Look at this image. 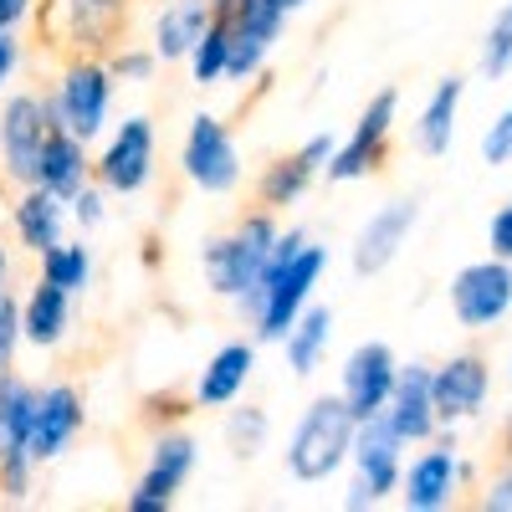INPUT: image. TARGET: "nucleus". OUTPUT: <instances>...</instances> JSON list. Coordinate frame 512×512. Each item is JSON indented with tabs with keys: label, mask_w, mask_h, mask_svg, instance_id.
<instances>
[{
	"label": "nucleus",
	"mask_w": 512,
	"mask_h": 512,
	"mask_svg": "<svg viewBox=\"0 0 512 512\" xmlns=\"http://www.w3.org/2000/svg\"><path fill=\"white\" fill-rule=\"evenodd\" d=\"M323 267H328V251L313 246L308 231H297V226L287 236L277 231L256 282L236 297V308L256 323V338H262V344H282V333L292 328V318L308 308Z\"/></svg>",
	"instance_id": "f257e3e1"
},
{
	"label": "nucleus",
	"mask_w": 512,
	"mask_h": 512,
	"mask_svg": "<svg viewBox=\"0 0 512 512\" xmlns=\"http://www.w3.org/2000/svg\"><path fill=\"white\" fill-rule=\"evenodd\" d=\"M354 431H359V420L354 410L344 405V395H318L303 420H297V431L287 441V472L297 482H328L338 466L349 461L354 451Z\"/></svg>",
	"instance_id": "f03ea898"
},
{
	"label": "nucleus",
	"mask_w": 512,
	"mask_h": 512,
	"mask_svg": "<svg viewBox=\"0 0 512 512\" xmlns=\"http://www.w3.org/2000/svg\"><path fill=\"white\" fill-rule=\"evenodd\" d=\"M272 241H277V221L267 216V210H256V216H246V221H241L231 236L210 241V246L200 251L210 292H221V297H231V303H236V297L256 282V272H262V262H267Z\"/></svg>",
	"instance_id": "7ed1b4c3"
},
{
	"label": "nucleus",
	"mask_w": 512,
	"mask_h": 512,
	"mask_svg": "<svg viewBox=\"0 0 512 512\" xmlns=\"http://www.w3.org/2000/svg\"><path fill=\"white\" fill-rule=\"evenodd\" d=\"M108 103H113V72L103 62H72L57 82V93L47 98V118L67 128L72 139L93 144L108 123Z\"/></svg>",
	"instance_id": "20e7f679"
},
{
	"label": "nucleus",
	"mask_w": 512,
	"mask_h": 512,
	"mask_svg": "<svg viewBox=\"0 0 512 512\" xmlns=\"http://www.w3.org/2000/svg\"><path fill=\"white\" fill-rule=\"evenodd\" d=\"M400 436H395V425L384 420V410L379 415H369V420H359V431H354V466H359V477H354V487H349V497H344V507H374L384 492H395L400 487Z\"/></svg>",
	"instance_id": "39448f33"
},
{
	"label": "nucleus",
	"mask_w": 512,
	"mask_h": 512,
	"mask_svg": "<svg viewBox=\"0 0 512 512\" xmlns=\"http://www.w3.org/2000/svg\"><path fill=\"white\" fill-rule=\"evenodd\" d=\"M512 308V262H472L451 277V313L461 328H492Z\"/></svg>",
	"instance_id": "423d86ee"
},
{
	"label": "nucleus",
	"mask_w": 512,
	"mask_h": 512,
	"mask_svg": "<svg viewBox=\"0 0 512 512\" xmlns=\"http://www.w3.org/2000/svg\"><path fill=\"white\" fill-rule=\"evenodd\" d=\"M47 98L36 93H11L0 108V159H6V175L16 185H36V159L47 144Z\"/></svg>",
	"instance_id": "0eeeda50"
},
{
	"label": "nucleus",
	"mask_w": 512,
	"mask_h": 512,
	"mask_svg": "<svg viewBox=\"0 0 512 512\" xmlns=\"http://www.w3.org/2000/svg\"><path fill=\"white\" fill-rule=\"evenodd\" d=\"M180 164H185L190 185H200L205 195H226V190H236V180H241V154H236L226 123H221L216 113H195V118H190L185 159H180Z\"/></svg>",
	"instance_id": "6e6552de"
},
{
	"label": "nucleus",
	"mask_w": 512,
	"mask_h": 512,
	"mask_svg": "<svg viewBox=\"0 0 512 512\" xmlns=\"http://www.w3.org/2000/svg\"><path fill=\"white\" fill-rule=\"evenodd\" d=\"M98 169V185L113 190V195H139L154 175V123L144 113L123 118V128L108 139L103 159L93 164Z\"/></svg>",
	"instance_id": "1a4fd4ad"
},
{
	"label": "nucleus",
	"mask_w": 512,
	"mask_h": 512,
	"mask_svg": "<svg viewBox=\"0 0 512 512\" xmlns=\"http://www.w3.org/2000/svg\"><path fill=\"white\" fill-rule=\"evenodd\" d=\"M395 108H400V93H395V88H384V93L364 108V118H359V128L349 134V144H338V149H333V159H328V169H323V175H328L333 185L364 180L369 169L379 164L384 139H390V128H395Z\"/></svg>",
	"instance_id": "9d476101"
},
{
	"label": "nucleus",
	"mask_w": 512,
	"mask_h": 512,
	"mask_svg": "<svg viewBox=\"0 0 512 512\" xmlns=\"http://www.w3.org/2000/svg\"><path fill=\"white\" fill-rule=\"evenodd\" d=\"M226 21H231V62H226V77L246 82V77L262 72L272 41L282 36L287 11H277L272 0H236V11Z\"/></svg>",
	"instance_id": "9b49d317"
},
{
	"label": "nucleus",
	"mask_w": 512,
	"mask_h": 512,
	"mask_svg": "<svg viewBox=\"0 0 512 512\" xmlns=\"http://www.w3.org/2000/svg\"><path fill=\"white\" fill-rule=\"evenodd\" d=\"M395 349L390 344H359L349 359H344V405L354 410V420H369L390 405V390H395Z\"/></svg>",
	"instance_id": "f8f14e48"
},
{
	"label": "nucleus",
	"mask_w": 512,
	"mask_h": 512,
	"mask_svg": "<svg viewBox=\"0 0 512 512\" xmlns=\"http://www.w3.org/2000/svg\"><path fill=\"white\" fill-rule=\"evenodd\" d=\"M82 431V395L72 384H52V390L36 395V415H31V436H26V456L41 461H57L72 436Z\"/></svg>",
	"instance_id": "ddd939ff"
},
{
	"label": "nucleus",
	"mask_w": 512,
	"mask_h": 512,
	"mask_svg": "<svg viewBox=\"0 0 512 512\" xmlns=\"http://www.w3.org/2000/svg\"><path fill=\"white\" fill-rule=\"evenodd\" d=\"M190 472H195V441L190 436H164L154 446V461H149L144 482L134 487V497H128V512H169Z\"/></svg>",
	"instance_id": "4468645a"
},
{
	"label": "nucleus",
	"mask_w": 512,
	"mask_h": 512,
	"mask_svg": "<svg viewBox=\"0 0 512 512\" xmlns=\"http://www.w3.org/2000/svg\"><path fill=\"white\" fill-rule=\"evenodd\" d=\"M420 221V205L415 200H390L384 210H374L369 216V226L359 231V241H354V272L359 277H374V272H384L400 256V246H405V236H410V226Z\"/></svg>",
	"instance_id": "2eb2a0df"
},
{
	"label": "nucleus",
	"mask_w": 512,
	"mask_h": 512,
	"mask_svg": "<svg viewBox=\"0 0 512 512\" xmlns=\"http://www.w3.org/2000/svg\"><path fill=\"white\" fill-rule=\"evenodd\" d=\"M384 420L395 425L400 441H431L436 436V400H431V369L425 364H405L395 374L390 405H384Z\"/></svg>",
	"instance_id": "dca6fc26"
},
{
	"label": "nucleus",
	"mask_w": 512,
	"mask_h": 512,
	"mask_svg": "<svg viewBox=\"0 0 512 512\" xmlns=\"http://www.w3.org/2000/svg\"><path fill=\"white\" fill-rule=\"evenodd\" d=\"M456 482H461V466H456V446L441 441L436 451H425L410 461V472H400V497L410 512H436L456 497Z\"/></svg>",
	"instance_id": "f3484780"
},
{
	"label": "nucleus",
	"mask_w": 512,
	"mask_h": 512,
	"mask_svg": "<svg viewBox=\"0 0 512 512\" xmlns=\"http://www.w3.org/2000/svg\"><path fill=\"white\" fill-rule=\"evenodd\" d=\"M333 134H313L297 154H287V159H277L267 175H262V205L267 210H282V205H292L297 195H303L323 169H328V159H333Z\"/></svg>",
	"instance_id": "a211bd4d"
},
{
	"label": "nucleus",
	"mask_w": 512,
	"mask_h": 512,
	"mask_svg": "<svg viewBox=\"0 0 512 512\" xmlns=\"http://www.w3.org/2000/svg\"><path fill=\"white\" fill-rule=\"evenodd\" d=\"M487 364L477 354H456L451 364L431 369V400H436V415L441 420H466L477 415L482 400H487Z\"/></svg>",
	"instance_id": "6ab92c4d"
},
{
	"label": "nucleus",
	"mask_w": 512,
	"mask_h": 512,
	"mask_svg": "<svg viewBox=\"0 0 512 512\" xmlns=\"http://www.w3.org/2000/svg\"><path fill=\"white\" fill-rule=\"evenodd\" d=\"M93 175V159H88V144L72 139L67 128H47V144H41V159H36V185L52 190L62 200H72Z\"/></svg>",
	"instance_id": "aec40b11"
},
{
	"label": "nucleus",
	"mask_w": 512,
	"mask_h": 512,
	"mask_svg": "<svg viewBox=\"0 0 512 512\" xmlns=\"http://www.w3.org/2000/svg\"><path fill=\"white\" fill-rule=\"evenodd\" d=\"M251 369H256V349H251V344H226V349H216V354H210V364L200 369V379H195V405H205V410L231 405V400L246 390Z\"/></svg>",
	"instance_id": "412c9836"
},
{
	"label": "nucleus",
	"mask_w": 512,
	"mask_h": 512,
	"mask_svg": "<svg viewBox=\"0 0 512 512\" xmlns=\"http://www.w3.org/2000/svg\"><path fill=\"white\" fill-rule=\"evenodd\" d=\"M62 195H52V190H41V185H26V195L11 205V221H16V236H21V246L26 251H52L57 241H62Z\"/></svg>",
	"instance_id": "4be33fe9"
},
{
	"label": "nucleus",
	"mask_w": 512,
	"mask_h": 512,
	"mask_svg": "<svg viewBox=\"0 0 512 512\" xmlns=\"http://www.w3.org/2000/svg\"><path fill=\"white\" fill-rule=\"evenodd\" d=\"M67 318H72V292H62V287H52L47 277H41L31 287V297L21 303V338L36 344V349H52V344H62Z\"/></svg>",
	"instance_id": "5701e85b"
},
{
	"label": "nucleus",
	"mask_w": 512,
	"mask_h": 512,
	"mask_svg": "<svg viewBox=\"0 0 512 512\" xmlns=\"http://www.w3.org/2000/svg\"><path fill=\"white\" fill-rule=\"evenodd\" d=\"M210 11L205 0H175V6H164L159 21H154V57L159 62H185L190 47L200 41V31L210 26Z\"/></svg>",
	"instance_id": "b1692460"
},
{
	"label": "nucleus",
	"mask_w": 512,
	"mask_h": 512,
	"mask_svg": "<svg viewBox=\"0 0 512 512\" xmlns=\"http://www.w3.org/2000/svg\"><path fill=\"white\" fill-rule=\"evenodd\" d=\"M328 338H333V308H303L292 318V328L282 333V349L292 374H313L328 354Z\"/></svg>",
	"instance_id": "393cba45"
},
{
	"label": "nucleus",
	"mask_w": 512,
	"mask_h": 512,
	"mask_svg": "<svg viewBox=\"0 0 512 512\" xmlns=\"http://www.w3.org/2000/svg\"><path fill=\"white\" fill-rule=\"evenodd\" d=\"M31 415H36V390L6 369V374H0V461L26 451Z\"/></svg>",
	"instance_id": "a878e982"
},
{
	"label": "nucleus",
	"mask_w": 512,
	"mask_h": 512,
	"mask_svg": "<svg viewBox=\"0 0 512 512\" xmlns=\"http://www.w3.org/2000/svg\"><path fill=\"white\" fill-rule=\"evenodd\" d=\"M461 93H466V82H461V77H446L441 88L431 93V103H425V113H420V123H415V139H420L425 154H446V149H451Z\"/></svg>",
	"instance_id": "bb28decb"
},
{
	"label": "nucleus",
	"mask_w": 512,
	"mask_h": 512,
	"mask_svg": "<svg viewBox=\"0 0 512 512\" xmlns=\"http://www.w3.org/2000/svg\"><path fill=\"white\" fill-rule=\"evenodd\" d=\"M62 16L77 47H108L123 26V0H62Z\"/></svg>",
	"instance_id": "cd10ccee"
},
{
	"label": "nucleus",
	"mask_w": 512,
	"mask_h": 512,
	"mask_svg": "<svg viewBox=\"0 0 512 512\" xmlns=\"http://www.w3.org/2000/svg\"><path fill=\"white\" fill-rule=\"evenodd\" d=\"M41 277H47L52 287L62 292H88L93 282V251L82 246V241H57L52 251H41Z\"/></svg>",
	"instance_id": "c85d7f7f"
},
{
	"label": "nucleus",
	"mask_w": 512,
	"mask_h": 512,
	"mask_svg": "<svg viewBox=\"0 0 512 512\" xmlns=\"http://www.w3.org/2000/svg\"><path fill=\"white\" fill-rule=\"evenodd\" d=\"M190 77L200 82V88H210V82L226 77V62H231V21L226 16H210V26L200 31V41L190 47Z\"/></svg>",
	"instance_id": "c756f323"
},
{
	"label": "nucleus",
	"mask_w": 512,
	"mask_h": 512,
	"mask_svg": "<svg viewBox=\"0 0 512 512\" xmlns=\"http://www.w3.org/2000/svg\"><path fill=\"white\" fill-rule=\"evenodd\" d=\"M267 431H272V420H267V410H256V405L231 410V420H226V441H231L236 456H256L267 446Z\"/></svg>",
	"instance_id": "7c9ffc66"
},
{
	"label": "nucleus",
	"mask_w": 512,
	"mask_h": 512,
	"mask_svg": "<svg viewBox=\"0 0 512 512\" xmlns=\"http://www.w3.org/2000/svg\"><path fill=\"white\" fill-rule=\"evenodd\" d=\"M507 67H512V0L492 16L487 47H482V72H487V77H502Z\"/></svg>",
	"instance_id": "2f4dec72"
},
{
	"label": "nucleus",
	"mask_w": 512,
	"mask_h": 512,
	"mask_svg": "<svg viewBox=\"0 0 512 512\" xmlns=\"http://www.w3.org/2000/svg\"><path fill=\"white\" fill-rule=\"evenodd\" d=\"M16 344H21V303H16L6 287H0V374L11 369Z\"/></svg>",
	"instance_id": "473e14b6"
},
{
	"label": "nucleus",
	"mask_w": 512,
	"mask_h": 512,
	"mask_svg": "<svg viewBox=\"0 0 512 512\" xmlns=\"http://www.w3.org/2000/svg\"><path fill=\"white\" fill-rule=\"evenodd\" d=\"M482 159L487 164H507L512 159V103L497 113V123L482 134Z\"/></svg>",
	"instance_id": "72a5a7b5"
},
{
	"label": "nucleus",
	"mask_w": 512,
	"mask_h": 512,
	"mask_svg": "<svg viewBox=\"0 0 512 512\" xmlns=\"http://www.w3.org/2000/svg\"><path fill=\"white\" fill-rule=\"evenodd\" d=\"M31 472H36V461L21 451V456H6L0 461V492H6L11 502H21L31 492Z\"/></svg>",
	"instance_id": "f704fd0d"
},
{
	"label": "nucleus",
	"mask_w": 512,
	"mask_h": 512,
	"mask_svg": "<svg viewBox=\"0 0 512 512\" xmlns=\"http://www.w3.org/2000/svg\"><path fill=\"white\" fill-rule=\"evenodd\" d=\"M154 67H159V57H154V52H118V57L108 62V72H113V77H123V82H149V77H154Z\"/></svg>",
	"instance_id": "c9c22d12"
},
{
	"label": "nucleus",
	"mask_w": 512,
	"mask_h": 512,
	"mask_svg": "<svg viewBox=\"0 0 512 512\" xmlns=\"http://www.w3.org/2000/svg\"><path fill=\"white\" fill-rule=\"evenodd\" d=\"M67 205H72V216H77V226H88V231H93V226H103V190H93V185H82V190H77V195H72Z\"/></svg>",
	"instance_id": "e433bc0d"
},
{
	"label": "nucleus",
	"mask_w": 512,
	"mask_h": 512,
	"mask_svg": "<svg viewBox=\"0 0 512 512\" xmlns=\"http://www.w3.org/2000/svg\"><path fill=\"white\" fill-rule=\"evenodd\" d=\"M492 256L512 262V205H502L497 216H492Z\"/></svg>",
	"instance_id": "4c0bfd02"
},
{
	"label": "nucleus",
	"mask_w": 512,
	"mask_h": 512,
	"mask_svg": "<svg viewBox=\"0 0 512 512\" xmlns=\"http://www.w3.org/2000/svg\"><path fill=\"white\" fill-rule=\"evenodd\" d=\"M16 62H21V41H16L11 31H0V88H6V82H11Z\"/></svg>",
	"instance_id": "58836bf2"
},
{
	"label": "nucleus",
	"mask_w": 512,
	"mask_h": 512,
	"mask_svg": "<svg viewBox=\"0 0 512 512\" xmlns=\"http://www.w3.org/2000/svg\"><path fill=\"white\" fill-rule=\"evenodd\" d=\"M31 16V0H0V31H16Z\"/></svg>",
	"instance_id": "ea45409f"
},
{
	"label": "nucleus",
	"mask_w": 512,
	"mask_h": 512,
	"mask_svg": "<svg viewBox=\"0 0 512 512\" xmlns=\"http://www.w3.org/2000/svg\"><path fill=\"white\" fill-rule=\"evenodd\" d=\"M487 507H492V512H507V507H512V472L492 482V492H487Z\"/></svg>",
	"instance_id": "a19ab883"
},
{
	"label": "nucleus",
	"mask_w": 512,
	"mask_h": 512,
	"mask_svg": "<svg viewBox=\"0 0 512 512\" xmlns=\"http://www.w3.org/2000/svg\"><path fill=\"white\" fill-rule=\"evenodd\" d=\"M6 277H11V256H6V246H0V287H6Z\"/></svg>",
	"instance_id": "79ce46f5"
},
{
	"label": "nucleus",
	"mask_w": 512,
	"mask_h": 512,
	"mask_svg": "<svg viewBox=\"0 0 512 512\" xmlns=\"http://www.w3.org/2000/svg\"><path fill=\"white\" fill-rule=\"evenodd\" d=\"M272 6H277V11H297V6H303V0H272Z\"/></svg>",
	"instance_id": "37998d69"
}]
</instances>
